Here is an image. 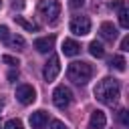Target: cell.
I'll use <instances>...</instances> for the list:
<instances>
[{
    "mask_svg": "<svg viewBox=\"0 0 129 129\" xmlns=\"http://www.w3.org/2000/svg\"><path fill=\"white\" fill-rule=\"evenodd\" d=\"M119 93H121V87H119V81L117 79H103L97 83L95 87V97L97 101H101L103 105H115L117 99H119Z\"/></svg>",
    "mask_w": 129,
    "mask_h": 129,
    "instance_id": "obj_1",
    "label": "cell"
},
{
    "mask_svg": "<svg viewBox=\"0 0 129 129\" xmlns=\"http://www.w3.org/2000/svg\"><path fill=\"white\" fill-rule=\"evenodd\" d=\"M67 77L75 85H87L91 81V77H93V67L89 62H85V60H75V62L69 64Z\"/></svg>",
    "mask_w": 129,
    "mask_h": 129,
    "instance_id": "obj_2",
    "label": "cell"
},
{
    "mask_svg": "<svg viewBox=\"0 0 129 129\" xmlns=\"http://www.w3.org/2000/svg\"><path fill=\"white\" fill-rule=\"evenodd\" d=\"M38 12L46 22L54 24L58 14H60V2L58 0H40L38 2Z\"/></svg>",
    "mask_w": 129,
    "mask_h": 129,
    "instance_id": "obj_3",
    "label": "cell"
},
{
    "mask_svg": "<svg viewBox=\"0 0 129 129\" xmlns=\"http://www.w3.org/2000/svg\"><path fill=\"white\" fill-rule=\"evenodd\" d=\"M71 101H73V93H71L69 87L58 85V87L52 91V103H54L58 109H67V107L71 105Z\"/></svg>",
    "mask_w": 129,
    "mask_h": 129,
    "instance_id": "obj_4",
    "label": "cell"
},
{
    "mask_svg": "<svg viewBox=\"0 0 129 129\" xmlns=\"http://www.w3.org/2000/svg\"><path fill=\"white\" fill-rule=\"evenodd\" d=\"M69 28H71V32L77 34V36H85V34L91 32V20H89L87 16H73Z\"/></svg>",
    "mask_w": 129,
    "mask_h": 129,
    "instance_id": "obj_5",
    "label": "cell"
},
{
    "mask_svg": "<svg viewBox=\"0 0 129 129\" xmlns=\"http://www.w3.org/2000/svg\"><path fill=\"white\" fill-rule=\"evenodd\" d=\"M58 71H60V60H58V56H56V54H50V58L46 60L44 71H42L44 81H46V83L54 81V79H56V75H58Z\"/></svg>",
    "mask_w": 129,
    "mask_h": 129,
    "instance_id": "obj_6",
    "label": "cell"
},
{
    "mask_svg": "<svg viewBox=\"0 0 129 129\" xmlns=\"http://www.w3.org/2000/svg\"><path fill=\"white\" fill-rule=\"evenodd\" d=\"M16 99H18L22 105H30V103H34V99H36V91H34L30 85H20V87L16 89Z\"/></svg>",
    "mask_w": 129,
    "mask_h": 129,
    "instance_id": "obj_7",
    "label": "cell"
},
{
    "mask_svg": "<svg viewBox=\"0 0 129 129\" xmlns=\"http://www.w3.org/2000/svg\"><path fill=\"white\" fill-rule=\"evenodd\" d=\"M105 125H107L105 113L99 111V109H95V111L91 113V119H89V129H103Z\"/></svg>",
    "mask_w": 129,
    "mask_h": 129,
    "instance_id": "obj_8",
    "label": "cell"
},
{
    "mask_svg": "<svg viewBox=\"0 0 129 129\" xmlns=\"http://www.w3.org/2000/svg\"><path fill=\"white\" fill-rule=\"evenodd\" d=\"M46 121H48L46 111H34V113L30 115V125H32V129H44Z\"/></svg>",
    "mask_w": 129,
    "mask_h": 129,
    "instance_id": "obj_9",
    "label": "cell"
},
{
    "mask_svg": "<svg viewBox=\"0 0 129 129\" xmlns=\"http://www.w3.org/2000/svg\"><path fill=\"white\" fill-rule=\"evenodd\" d=\"M62 54L64 56H75V54H79L81 52V44L77 42V40H71V38H67V40H62Z\"/></svg>",
    "mask_w": 129,
    "mask_h": 129,
    "instance_id": "obj_10",
    "label": "cell"
},
{
    "mask_svg": "<svg viewBox=\"0 0 129 129\" xmlns=\"http://www.w3.org/2000/svg\"><path fill=\"white\" fill-rule=\"evenodd\" d=\"M99 32H101V36L105 38V40H115L117 38V26L115 24H111V22H103L101 24V28H99Z\"/></svg>",
    "mask_w": 129,
    "mask_h": 129,
    "instance_id": "obj_11",
    "label": "cell"
},
{
    "mask_svg": "<svg viewBox=\"0 0 129 129\" xmlns=\"http://www.w3.org/2000/svg\"><path fill=\"white\" fill-rule=\"evenodd\" d=\"M52 46H54V36H42L34 40V48L38 52H48Z\"/></svg>",
    "mask_w": 129,
    "mask_h": 129,
    "instance_id": "obj_12",
    "label": "cell"
},
{
    "mask_svg": "<svg viewBox=\"0 0 129 129\" xmlns=\"http://www.w3.org/2000/svg\"><path fill=\"white\" fill-rule=\"evenodd\" d=\"M89 52H91L93 56H97V58L105 56V48H103V44H101L99 40H93V42L89 44Z\"/></svg>",
    "mask_w": 129,
    "mask_h": 129,
    "instance_id": "obj_13",
    "label": "cell"
},
{
    "mask_svg": "<svg viewBox=\"0 0 129 129\" xmlns=\"http://www.w3.org/2000/svg\"><path fill=\"white\" fill-rule=\"evenodd\" d=\"M14 20H16V24H20L22 28H26V30H30V32H36V30H38V24L28 22V20H24L22 16H14Z\"/></svg>",
    "mask_w": 129,
    "mask_h": 129,
    "instance_id": "obj_14",
    "label": "cell"
},
{
    "mask_svg": "<svg viewBox=\"0 0 129 129\" xmlns=\"http://www.w3.org/2000/svg\"><path fill=\"white\" fill-rule=\"evenodd\" d=\"M119 24H121V28H129V12L125 6L119 8Z\"/></svg>",
    "mask_w": 129,
    "mask_h": 129,
    "instance_id": "obj_15",
    "label": "cell"
},
{
    "mask_svg": "<svg viewBox=\"0 0 129 129\" xmlns=\"http://www.w3.org/2000/svg\"><path fill=\"white\" fill-rule=\"evenodd\" d=\"M6 44L12 46V48H16V50H22V46H24V38H22V36H10V38L6 40Z\"/></svg>",
    "mask_w": 129,
    "mask_h": 129,
    "instance_id": "obj_16",
    "label": "cell"
},
{
    "mask_svg": "<svg viewBox=\"0 0 129 129\" xmlns=\"http://www.w3.org/2000/svg\"><path fill=\"white\" fill-rule=\"evenodd\" d=\"M109 64H111L113 69H117V71H125V64H127V62H125V58H123L121 54H117V56H113V58L109 60Z\"/></svg>",
    "mask_w": 129,
    "mask_h": 129,
    "instance_id": "obj_17",
    "label": "cell"
},
{
    "mask_svg": "<svg viewBox=\"0 0 129 129\" xmlns=\"http://www.w3.org/2000/svg\"><path fill=\"white\" fill-rule=\"evenodd\" d=\"M4 129H24V127H22V121L20 119H10V121H6Z\"/></svg>",
    "mask_w": 129,
    "mask_h": 129,
    "instance_id": "obj_18",
    "label": "cell"
},
{
    "mask_svg": "<svg viewBox=\"0 0 129 129\" xmlns=\"http://www.w3.org/2000/svg\"><path fill=\"white\" fill-rule=\"evenodd\" d=\"M2 60H4L6 64H10V67H18V64H20V62H18V58H16V56H10V54H4V56H2Z\"/></svg>",
    "mask_w": 129,
    "mask_h": 129,
    "instance_id": "obj_19",
    "label": "cell"
},
{
    "mask_svg": "<svg viewBox=\"0 0 129 129\" xmlns=\"http://www.w3.org/2000/svg\"><path fill=\"white\" fill-rule=\"evenodd\" d=\"M119 121H121L123 125H129V115H127V111H125V109H121V111H119Z\"/></svg>",
    "mask_w": 129,
    "mask_h": 129,
    "instance_id": "obj_20",
    "label": "cell"
},
{
    "mask_svg": "<svg viewBox=\"0 0 129 129\" xmlns=\"http://www.w3.org/2000/svg\"><path fill=\"white\" fill-rule=\"evenodd\" d=\"M8 38H10V34H8V26H0V40L6 42Z\"/></svg>",
    "mask_w": 129,
    "mask_h": 129,
    "instance_id": "obj_21",
    "label": "cell"
},
{
    "mask_svg": "<svg viewBox=\"0 0 129 129\" xmlns=\"http://www.w3.org/2000/svg\"><path fill=\"white\" fill-rule=\"evenodd\" d=\"M50 129H69L62 121H58V119H54V121H50Z\"/></svg>",
    "mask_w": 129,
    "mask_h": 129,
    "instance_id": "obj_22",
    "label": "cell"
},
{
    "mask_svg": "<svg viewBox=\"0 0 129 129\" xmlns=\"http://www.w3.org/2000/svg\"><path fill=\"white\" fill-rule=\"evenodd\" d=\"M83 4H85V0H71V2H69L71 8H81Z\"/></svg>",
    "mask_w": 129,
    "mask_h": 129,
    "instance_id": "obj_23",
    "label": "cell"
},
{
    "mask_svg": "<svg viewBox=\"0 0 129 129\" xmlns=\"http://www.w3.org/2000/svg\"><path fill=\"white\" fill-rule=\"evenodd\" d=\"M16 79H18V71H10L8 73V81L10 83H16Z\"/></svg>",
    "mask_w": 129,
    "mask_h": 129,
    "instance_id": "obj_24",
    "label": "cell"
},
{
    "mask_svg": "<svg viewBox=\"0 0 129 129\" xmlns=\"http://www.w3.org/2000/svg\"><path fill=\"white\" fill-rule=\"evenodd\" d=\"M127 46H129V38H127V36H125V38H123V40H121V50H129V48H127Z\"/></svg>",
    "mask_w": 129,
    "mask_h": 129,
    "instance_id": "obj_25",
    "label": "cell"
},
{
    "mask_svg": "<svg viewBox=\"0 0 129 129\" xmlns=\"http://www.w3.org/2000/svg\"><path fill=\"white\" fill-rule=\"evenodd\" d=\"M121 6H125V4H123V0H115V2L111 4V8H121Z\"/></svg>",
    "mask_w": 129,
    "mask_h": 129,
    "instance_id": "obj_26",
    "label": "cell"
},
{
    "mask_svg": "<svg viewBox=\"0 0 129 129\" xmlns=\"http://www.w3.org/2000/svg\"><path fill=\"white\" fill-rule=\"evenodd\" d=\"M0 8H2V0H0Z\"/></svg>",
    "mask_w": 129,
    "mask_h": 129,
    "instance_id": "obj_27",
    "label": "cell"
},
{
    "mask_svg": "<svg viewBox=\"0 0 129 129\" xmlns=\"http://www.w3.org/2000/svg\"><path fill=\"white\" fill-rule=\"evenodd\" d=\"M0 129H2V127H0Z\"/></svg>",
    "mask_w": 129,
    "mask_h": 129,
    "instance_id": "obj_28",
    "label": "cell"
}]
</instances>
